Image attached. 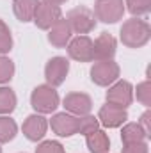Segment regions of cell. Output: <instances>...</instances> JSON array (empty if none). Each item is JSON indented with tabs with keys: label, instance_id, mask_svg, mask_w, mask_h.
Listing matches in <instances>:
<instances>
[{
	"label": "cell",
	"instance_id": "1",
	"mask_svg": "<svg viewBox=\"0 0 151 153\" xmlns=\"http://www.w3.org/2000/svg\"><path fill=\"white\" fill-rule=\"evenodd\" d=\"M121 43L128 48H141L151 38V27L146 20L141 18H130L121 27Z\"/></svg>",
	"mask_w": 151,
	"mask_h": 153
},
{
	"label": "cell",
	"instance_id": "2",
	"mask_svg": "<svg viewBox=\"0 0 151 153\" xmlns=\"http://www.w3.org/2000/svg\"><path fill=\"white\" fill-rule=\"evenodd\" d=\"M59 102H61L59 93L55 91V87L48 84L38 85L30 94V105L39 114H52L59 107Z\"/></svg>",
	"mask_w": 151,
	"mask_h": 153
},
{
	"label": "cell",
	"instance_id": "3",
	"mask_svg": "<svg viewBox=\"0 0 151 153\" xmlns=\"http://www.w3.org/2000/svg\"><path fill=\"white\" fill-rule=\"evenodd\" d=\"M66 20L71 27V30L78 34V36H85L89 34L91 30H94L96 27V16L94 13L85 7V5H78V7H73L68 14H66Z\"/></svg>",
	"mask_w": 151,
	"mask_h": 153
},
{
	"label": "cell",
	"instance_id": "4",
	"mask_svg": "<svg viewBox=\"0 0 151 153\" xmlns=\"http://www.w3.org/2000/svg\"><path fill=\"white\" fill-rule=\"evenodd\" d=\"M119 78V64L110 61H96L91 68V80L96 85L109 87Z\"/></svg>",
	"mask_w": 151,
	"mask_h": 153
},
{
	"label": "cell",
	"instance_id": "5",
	"mask_svg": "<svg viewBox=\"0 0 151 153\" xmlns=\"http://www.w3.org/2000/svg\"><path fill=\"white\" fill-rule=\"evenodd\" d=\"M94 16L103 23H115L123 20L124 2L123 0H96L94 2Z\"/></svg>",
	"mask_w": 151,
	"mask_h": 153
},
{
	"label": "cell",
	"instance_id": "6",
	"mask_svg": "<svg viewBox=\"0 0 151 153\" xmlns=\"http://www.w3.org/2000/svg\"><path fill=\"white\" fill-rule=\"evenodd\" d=\"M133 102V85L128 80H115L107 91V103L119 109L130 107Z\"/></svg>",
	"mask_w": 151,
	"mask_h": 153
},
{
	"label": "cell",
	"instance_id": "7",
	"mask_svg": "<svg viewBox=\"0 0 151 153\" xmlns=\"http://www.w3.org/2000/svg\"><path fill=\"white\" fill-rule=\"evenodd\" d=\"M68 55L76 62L94 61V45L89 36H76L68 43Z\"/></svg>",
	"mask_w": 151,
	"mask_h": 153
},
{
	"label": "cell",
	"instance_id": "8",
	"mask_svg": "<svg viewBox=\"0 0 151 153\" xmlns=\"http://www.w3.org/2000/svg\"><path fill=\"white\" fill-rule=\"evenodd\" d=\"M68 73H70V61L61 55L52 57L44 66V78H46L48 85H52V87L61 85L66 80Z\"/></svg>",
	"mask_w": 151,
	"mask_h": 153
},
{
	"label": "cell",
	"instance_id": "9",
	"mask_svg": "<svg viewBox=\"0 0 151 153\" xmlns=\"http://www.w3.org/2000/svg\"><path fill=\"white\" fill-rule=\"evenodd\" d=\"M61 18H62V11H61L59 5H52V4L39 2L38 9H36V14H34V23H36V27L41 29V30H48Z\"/></svg>",
	"mask_w": 151,
	"mask_h": 153
},
{
	"label": "cell",
	"instance_id": "10",
	"mask_svg": "<svg viewBox=\"0 0 151 153\" xmlns=\"http://www.w3.org/2000/svg\"><path fill=\"white\" fill-rule=\"evenodd\" d=\"M50 126L59 137H71V135L78 134V116L59 112L52 117Z\"/></svg>",
	"mask_w": 151,
	"mask_h": 153
},
{
	"label": "cell",
	"instance_id": "11",
	"mask_svg": "<svg viewBox=\"0 0 151 153\" xmlns=\"http://www.w3.org/2000/svg\"><path fill=\"white\" fill-rule=\"evenodd\" d=\"M62 103H64L68 112H71L73 116H78V117L89 114L93 109V100L85 93H70L64 96Z\"/></svg>",
	"mask_w": 151,
	"mask_h": 153
},
{
	"label": "cell",
	"instance_id": "12",
	"mask_svg": "<svg viewBox=\"0 0 151 153\" xmlns=\"http://www.w3.org/2000/svg\"><path fill=\"white\" fill-rule=\"evenodd\" d=\"M21 130H23V135L29 141L38 143V141H41L44 137V134L48 130V121H46V117H43L41 114H32L23 121Z\"/></svg>",
	"mask_w": 151,
	"mask_h": 153
},
{
	"label": "cell",
	"instance_id": "13",
	"mask_svg": "<svg viewBox=\"0 0 151 153\" xmlns=\"http://www.w3.org/2000/svg\"><path fill=\"white\" fill-rule=\"evenodd\" d=\"M126 119H128L126 109H119V107L110 105V103L103 105V107L100 109V112H98V121H100L103 126H107V128H117V126H121Z\"/></svg>",
	"mask_w": 151,
	"mask_h": 153
},
{
	"label": "cell",
	"instance_id": "14",
	"mask_svg": "<svg viewBox=\"0 0 151 153\" xmlns=\"http://www.w3.org/2000/svg\"><path fill=\"white\" fill-rule=\"evenodd\" d=\"M93 45H94V59L96 61H110L115 55L117 43H115V38L109 32H101L96 38V41H93Z\"/></svg>",
	"mask_w": 151,
	"mask_h": 153
},
{
	"label": "cell",
	"instance_id": "15",
	"mask_svg": "<svg viewBox=\"0 0 151 153\" xmlns=\"http://www.w3.org/2000/svg\"><path fill=\"white\" fill-rule=\"evenodd\" d=\"M71 34H73V30H71L68 20L66 18H61L52 29H48V41L55 48H64L71 41Z\"/></svg>",
	"mask_w": 151,
	"mask_h": 153
},
{
	"label": "cell",
	"instance_id": "16",
	"mask_svg": "<svg viewBox=\"0 0 151 153\" xmlns=\"http://www.w3.org/2000/svg\"><path fill=\"white\" fill-rule=\"evenodd\" d=\"M39 5V0H14L13 2V11L16 14V18L23 23L34 20L36 9Z\"/></svg>",
	"mask_w": 151,
	"mask_h": 153
},
{
	"label": "cell",
	"instance_id": "17",
	"mask_svg": "<svg viewBox=\"0 0 151 153\" xmlns=\"http://www.w3.org/2000/svg\"><path fill=\"white\" fill-rule=\"evenodd\" d=\"M85 137H87V148H89L91 153H109L110 141H109V135L103 130L98 128V130L87 134Z\"/></svg>",
	"mask_w": 151,
	"mask_h": 153
},
{
	"label": "cell",
	"instance_id": "18",
	"mask_svg": "<svg viewBox=\"0 0 151 153\" xmlns=\"http://www.w3.org/2000/svg\"><path fill=\"white\" fill-rule=\"evenodd\" d=\"M121 139H123V144H135V143L146 141L148 134L144 132V128L139 123H128L121 130Z\"/></svg>",
	"mask_w": 151,
	"mask_h": 153
},
{
	"label": "cell",
	"instance_id": "19",
	"mask_svg": "<svg viewBox=\"0 0 151 153\" xmlns=\"http://www.w3.org/2000/svg\"><path fill=\"white\" fill-rule=\"evenodd\" d=\"M16 94L11 87H0V116L11 114L16 109Z\"/></svg>",
	"mask_w": 151,
	"mask_h": 153
},
{
	"label": "cell",
	"instance_id": "20",
	"mask_svg": "<svg viewBox=\"0 0 151 153\" xmlns=\"http://www.w3.org/2000/svg\"><path fill=\"white\" fill-rule=\"evenodd\" d=\"M18 125L7 116H0V143H9L16 137Z\"/></svg>",
	"mask_w": 151,
	"mask_h": 153
},
{
	"label": "cell",
	"instance_id": "21",
	"mask_svg": "<svg viewBox=\"0 0 151 153\" xmlns=\"http://www.w3.org/2000/svg\"><path fill=\"white\" fill-rule=\"evenodd\" d=\"M124 5H128V11L135 18L144 16L151 11V0H124Z\"/></svg>",
	"mask_w": 151,
	"mask_h": 153
},
{
	"label": "cell",
	"instance_id": "22",
	"mask_svg": "<svg viewBox=\"0 0 151 153\" xmlns=\"http://www.w3.org/2000/svg\"><path fill=\"white\" fill-rule=\"evenodd\" d=\"M13 48V36H11V29L7 27V23L4 20H0V55L9 53Z\"/></svg>",
	"mask_w": 151,
	"mask_h": 153
},
{
	"label": "cell",
	"instance_id": "23",
	"mask_svg": "<svg viewBox=\"0 0 151 153\" xmlns=\"http://www.w3.org/2000/svg\"><path fill=\"white\" fill-rule=\"evenodd\" d=\"M98 126H100V121L94 116L85 114L78 117V134H82V135H87V134L98 130Z\"/></svg>",
	"mask_w": 151,
	"mask_h": 153
},
{
	"label": "cell",
	"instance_id": "24",
	"mask_svg": "<svg viewBox=\"0 0 151 153\" xmlns=\"http://www.w3.org/2000/svg\"><path fill=\"white\" fill-rule=\"evenodd\" d=\"M13 75H14V62L9 57L0 55V84L9 82Z\"/></svg>",
	"mask_w": 151,
	"mask_h": 153
},
{
	"label": "cell",
	"instance_id": "25",
	"mask_svg": "<svg viewBox=\"0 0 151 153\" xmlns=\"http://www.w3.org/2000/svg\"><path fill=\"white\" fill-rule=\"evenodd\" d=\"M137 100L144 105V107H150L151 105V84L150 80H144L137 85Z\"/></svg>",
	"mask_w": 151,
	"mask_h": 153
},
{
	"label": "cell",
	"instance_id": "26",
	"mask_svg": "<svg viewBox=\"0 0 151 153\" xmlns=\"http://www.w3.org/2000/svg\"><path fill=\"white\" fill-rule=\"evenodd\" d=\"M36 153H64V148L57 141H43L36 148Z\"/></svg>",
	"mask_w": 151,
	"mask_h": 153
},
{
	"label": "cell",
	"instance_id": "27",
	"mask_svg": "<svg viewBox=\"0 0 151 153\" xmlns=\"http://www.w3.org/2000/svg\"><path fill=\"white\" fill-rule=\"evenodd\" d=\"M121 153H148V144L146 141L135 143V144H124Z\"/></svg>",
	"mask_w": 151,
	"mask_h": 153
},
{
	"label": "cell",
	"instance_id": "28",
	"mask_svg": "<svg viewBox=\"0 0 151 153\" xmlns=\"http://www.w3.org/2000/svg\"><path fill=\"white\" fill-rule=\"evenodd\" d=\"M139 125L144 128V132H146V134H148V137H150V135H151V112H150V111H146L144 114L141 116Z\"/></svg>",
	"mask_w": 151,
	"mask_h": 153
},
{
	"label": "cell",
	"instance_id": "29",
	"mask_svg": "<svg viewBox=\"0 0 151 153\" xmlns=\"http://www.w3.org/2000/svg\"><path fill=\"white\" fill-rule=\"evenodd\" d=\"M44 4H52V5H59L61 7V4H64V2H68V0H43Z\"/></svg>",
	"mask_w": 151,
	"mask_h": 153
},
{
	"label": "cell",
	"instance_id": "30",
	"mask_svg": "<svg viewBox=\"0 0 151 153\" xmlns=\"http://www.w3.org/2000/svg\"><path fill=\"white\" fill-rule=\"evenodd\" d=\"M0 153H2V148H0Z\"/></svg>",
	"mask_w": 151,
	"mask_h": 153
}]
</instances>
